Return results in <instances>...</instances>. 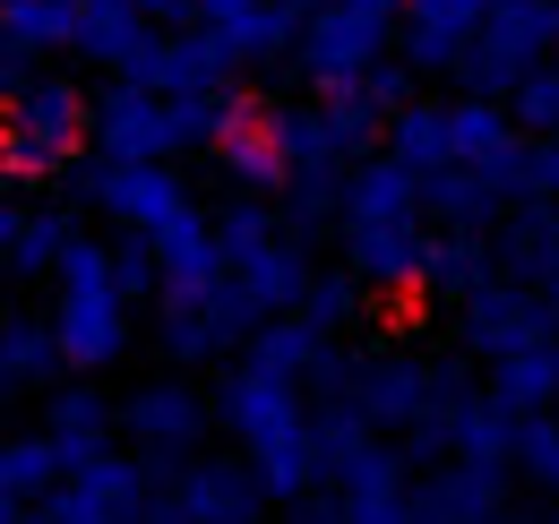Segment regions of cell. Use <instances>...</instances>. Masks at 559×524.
<instances>
[{
    "instance_id": "obj_2",
    "label": "cell",
    "mask_w": 559,
    "mask_h": 524,
    "mask_svg": "<svg viewBox=\"0 0 559 524\" xmlns=\"http://www.w3.org/2000/svg\"><path fill=\"white\" fill-rule=\"evenodd\" d=\"M104 206H112L121 224L155 233L164 215H181V190H173V172H164V164H112V181H104Z\"/></svg>"
},
{
    "instance_id": "obj_4",
    "label": "cell",
    "mask_w": 559,
    "mask_h": 524,
    "mask_svg": "<svg viewBox=\"0 0 559 524\" xmlns=\"http://www.w3.org/2000/svg\"><path fill=\"white\" fill-rule=\"evenodd\" d=\"M199 17H207V44L215 52H259V44H276L284 35V9H267V0H199Z\"/></svg>"
},
{
    "instance_id": "obj_11",
    "label": "cell",
    "mask_w": 559,
    "mask_h": 524,
    "mask_svg": "<svg viewBox=\"0 0 559 524\" xmlns=\"http://www.w3.org/2000/svg\"><path fill=\"white\" fill-rule=\"evenodd\" d=\"M9 516H17V499H9V490H0V524H9Z\"/></svg>"
},
{
    "instance_id": "obj_8",
    "label": "cell",
    "mask_w": 559,
    "mask_h": 524,
    "mask_svg": "<svg viewBox=\"0 0 559 524\" xmlns=\"http://www.w3.org/2000/svg\"><path fill=\"white\" fill-rule=\"evenodd\" d=\"M139 421L155 430V439H173V430H190V404H173V395H155V404H146Z\"/></svg>"
},
{
    "instance_id": "obj_7",
    "label": "cell",
    "mask_w": 559,
    "mask_h": 524,
    "mask_svg": "<svg viewBox=\"0 0 559 524\" xmlns=\"http://www.w3.org/2000/svg\"><path fill=\"white\" fill-rule=\"evenodd\" d=\"M61 448H52V439H26V448H9V456H0V490H9V499H26V490H61Z\"/></svg>"
},
{
    "instance_id": "obj_9",
    "label": "cell",
    "mask_w": 559,
    "mask_h": 524,
    "mask_svg": "<svg viewBox=\"0 0 559 524\" xmlns=\"http://www.w3.org/2000/svg\"><path fill=\"white\" fill-rule=\"evenodd\" d=\"M146 26H181V17H199V0H130Z\"/></svg>"
},
{
    "instance_id": "obj_13",
    "label": "cell",
    "mask_w": 559,
    "mask_h": 524,
    "mask_svg": "<svg viewBox=\"0 0 559 524\" xmlns=\"http://www.w3.org/2000/svg\"><path fill=\"white\" fill-rule=\"evenodd\" d=\"M551 9H559V0H551Z\"/></svg>"
},
{
    "instance_id": "obj_10",
    "label": "cell",
    "mask_w": 559,
    "mask_h": 524,
    "mask_svg": "<svg viewBox=\"0 0 559 524\" xmlns=\"http://www.w3.org/2000/svg\"><path fill=\"white\" fill-rule=\"evenodd\" d=\"M345 9H370V17H388V9H396V0H345Z\"/></svg>"
},
{
    "instance_id": "obj_6",
    "label": "cell",
    "mask_w": 559,
    "mask_h": 524,
    "mask_svg": "<svg viewBox=\"0 0 559 524\" xmlns=\"http://www.w3.org/2000/svg\"><path fill=\"white\" fill-rule=\"evenodd\" d=\"M0 44H78L70 0H0Z\"/></svg>"
},
{
    "instance_id": "obj_1",
    "label": "cell",
    "mask_w": 559,
    "mask_h": 524,
    "mask_svg": "<svg viewBox=\"0 0 559 524\" xmlns=\"http://www.w3.org/2000/svg\"><path fill=\"white\" fill-rule=\"evenodd\" d=\"M61 310H52V353L95 370L121 353V293H112V250L95 241H61Z\"/></svg>"
},
{
    "instance_id": "obj_3",
    "label": "cell",
    "mask_w": 559,
    "mask_h": 524,
    "mask_svg": "<svg viewBox=\"0 0 559 524\" xmlns=\"http://www.w3.org/2000/svg\"><path fill=\"white\" fill-rule=\"evenodd\" d=\"M379 35H388V17H370V9H345V0H328L319 17H310V61L328 69H361L379 52Z\"/></svg>"
},
{
    "instance_id": "obj_5",
    "label": "cell",
    "mask_w": 559,
    "mask_h": 524,
    "mask_svg": "<svg viewBox=\"0 0 559 524\" xmlns=\"http://www.w3.org/2000/svg\"><path fill=\"white\" fill-rule=\"evenodd\" d=\"M78 104H70V86H35V95H26V112H17V130H9V146H17V155H61V146H70V121Z\"/></svg>"
},
{
    "instance_id": "obj_12",
    "label": "cell",
    "mask_w": 559,
    "mask_h": 524,
    "mask_svg": "<svg viewBox=\"0 0 559 524\" xmlns=\"http://www.w3.org/2000/svg\"><path fill=\"white\" fill-rule=\"evenodd\" d=\"M44 524H61V516H44Z\"/></svg>"
}]
</instances>
